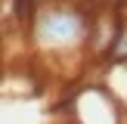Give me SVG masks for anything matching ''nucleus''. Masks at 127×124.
I'll return each mask as SVG.
<instances>
[{
    "mask_svg": "<svg viewBox=\"0 0 127 124\" xmlns=\"http://www.w3.org/2000/svg\"><path fill=\"white\" fill-rule=\"evenodd\" d=\"M37 34L47 43H78L87 37V22L81 12L68 9V6H53L40 16Z\"/></svg>",
    "mask_w": 127,
    "mask_h": 124,
    "instance_id": "obj_1",
    "label": "nucleus"
}]
</instances>
